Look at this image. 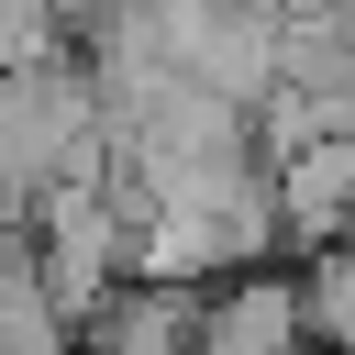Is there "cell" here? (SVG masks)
Segmentation results:
<instances>
[{
	"label": "cell",
	"instance_id": "8",
	"mask_svg": "<svg viewBox=\"0 0 355 355\" xmlns=\"http://www.w3.org/2000/svg\"><path fill=\"white\" fill-rule=\"evenodd\" d=\"M67 44V0H0V67H33Z\"/></svg>",
	"mask_w": 355,
	"mask_h": 355
},
{
	"label": "cell",
	"instance_id": "5",
	"mask_svg": "<svg viewBox=\"0 0 355 355\" xmlns=\"http://www.w3.org/2000/svg\"><path fill=\"white\" fill-rule=\"evenodd\" d=\"M277 166V244H333L355 233V189H344V133L333 144H300V155H266Z\"/></svg>",
	"mask_w": 355,
	"mask_h": 355
},
{
	"label": "cell",
	"instance_id": "6",
	"mask_svg": "<svg viewBox=\"0 0 355 355\" xmlns=\"http://www.w3.org/2000/svg\"><path fill=\"white\" fill-rule=\"evenodd\" d=\"M300 300H311V333L355 355V233H333V244L300 255Z\"/></svg>",
	"mask_w": 355,
	"mask_h": 355
},
{
	"label": "cell",
	"instance_id": "2",
	"mask_svg": "<svg viewBox=\"0 0 355 355\" xmlns=\"http://www.w3.org/2000/svg\"><path fill=\"white\" fill-rule=\"evenodd\" d=\"M155 22H166V55L189 78L233 89V100H266L277 89V33H288L277 0H155Z\"/></svg>",
	"mask_w": 355,
	"mask_h": 355
},
{
	"label": "cell",
	"instance_id": "7",
	"mask_svg": "<svg viewBox=\"0 0 355 355\" xmlns=\"http://www.w3.org/2000/svg\"><path fill=\"white\" fill-rule=\"evenodd\" d=\"M78 322H67V300L44 288V266H22V277H0V344H67Z\"/></svg>",
	"mask_w": 355,
	"mask_h": 355
},
{
	"label": "cell",
	"instance_id": "3",
	"mask_svg": "<svg viewBox=\"0 0 355 355\" xmlns=\"http://www.w3.org/2000/svg\"><path fill=\"white\" fill-rule=\"evenodd\" d=\"M311 333V300H300V277L288 266H222L211 288H200V344L211 355H288Z\"/></svg>",
	"mask_w": 355,
	"mask_h": 355
},
{
	"label": "cell",
	"instance_id": "1",
	"mask_svg": "<svg viewBox=\"0 0 355 355\" xmlns=\"http://www.w3.org/2000/svg\"><path fill=\"white\" fill-rule=\"evenodd\" d=\"M89 166H122L111 133H100V78L78 44L33 55V67H0V211L33 222V200L55 178H89Z\"/></svg>",
	"mask_w": 355,
	"mask_h": 355
},
{
	"label": "cell",
	"instance_id": "4",
	"mask_svg": "<svg viewBox=\"0 0 355 355\" xmlns=\"http://www.w3.org/2000/svg\"><path fill=\"white\" fill-rule=\"evenodd\" d=\"M78 333H89V344H122V355H155V344H200V277H144V266H122Z\"/></svg>",
	"mask_w": 355,
	"mask_h": 355
}]
</instances>
